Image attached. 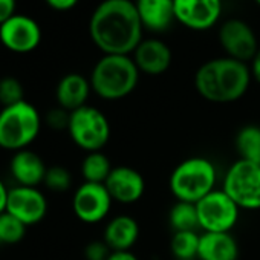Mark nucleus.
<instances>
[{
	"instance_id": "nucleus-22",
	"label": "nucleus",
	"mask_w": 260,
	"mask_h": 260,
	"mask_svg": "<svg viewBox=\"0 0 260 260\" xmlns=\"http://www.w3.org/2000/svg\"><path fill=\"white\" fill-rule=\"evenodd\" d=\"M110 159L100 150V152H89L83 162H81V175L84 182L92 184H104L112 172Z\"/></svg>"
},
{
	"instance_id": "nucleus-31",
	"label": "nucleus",
	"mask_w": 260,
	"mask_h": 260,
	"mask_svg": "<svg viewBox=\"0 0 260 260\" xmlns=\"http://www.w3.org/2000/svg\"><path fill=\"white\" fill-rule=\"evenodd\" d=\"M80 0H46V4L55 11H69L72 10Z\"/></svg>"
},
{
	"instance_id": "nucleus-29",
	"label": "nucleus",
	"mask_w": 260,
	"mask_h": 260,
	"mask_svg": "<svg viewBox=\"0 0 260 260\" xmlns=\"http://www.w3.org/2000/svg\"><path fill=\"white\" fill-rule=\"evenodd\" d=\"M69 116H71V112L61 109V107H57V109H52V110L48 113L46 121H48V124H49L52 128H57V130L66 128V130H68Z\"/></svg>"
},
{
	"instance_id": "nucleus-10",
	"label": "nucleus",
	"mask_w": 260,
	"mask_h": 260,
	"mask_svg": "<svg viewBox=\"0 0 260 260\" xmlns=\"http://www.w3.org/2000/svg\"><path fill=\"white\" fill-rule=\"evenodd\" d=\"M113 199L104 184L83 182L72 199L75 216L84 223L101 222L110 211Z\"/></svg>"
},
{
	"instance_id": "nucleus-19",
	"label": "nucleus",
	"mask_w": 260,
	"mask_h": 260,
	"mask_svg": "<svg viewBox=\"0 0 260 260\" xmlns=\"http://www.w3.org/2000/svg\"><path fill=\"white\" fill-rule=\"evenodd\" d=\"M90 90H92V86L86 77H83L80 74L64 75L58 81L57 90H55L58 107H61L68 112H74V110L86 106Z\"/></svg>"
},
{
	"instance_id": "nucleus-28",
	"label": "nucleus",
	"mask_w": 260,
	"mask_h": 260,
	"mask_svg": "<svg viewBox=\"0 0 260 260\" xmlns=\"http://www.w3.org/2000/svg\"><path fill=\"white\" fill-rule=\"evenodd\" d=\"M113 251L107 246L104 240H93L89 242L84 248L86 260H107Z\"/></svg>"
},
{
	"instance_id": "nucleus-35",
	"label": "nucleus",
	"mask_w": 260,
	"mask_h": 260,
	"mask_svg": "<svg viewBox=\"0 0 260 260\" xmlns=\"http://www.w3.org/2000/svg\"><path fill=\"white\" fill-rule=\"evenodd\" d=\"M254 2H255L257 5H260V0H254Z\"/></svg>"
},
{
	"instance_id": "nucleus-1",
	"label": "nucleus",
	"mask_w": 260,
	"mask_h": 260,
	"mask_svg": "<svg viewBox=\"0 0 260 260\" xmlns=\"http://www.w3.org/2000/svg\"><path fill=\"white\" fill-rule=\"evenodd\" d=\"M143 23L134 0H103L89 22V34L104 55H130L143 42Z\"/></svg>"
},
{
	"instance_id": "nucleus-8",
	"label": "nucleus",
	"mask_w": 260,
	"mask_h": 260,
	"mask_svg": "<svg viewBox=\"0 0 260 260\" xmlns=\"http://www.w3.org/2000/svg\"><path fill=\"white\" fill-rule=\"evenodd\" d=\"M199 228L204 233H230L237 220L240 208L223 191L214 190L196 204Z\"/></svg>"
},
{
	"instance_id": "nucleus-5",
	"label": "nucleus",
	"mask_w": 260,
	"mask_h": 260,
	"mask_svg": "<svg viewBox=\"0 0 260 260\" xmlns=\"http://www.w3.org/2000/svg\"><path fill=\"white\" fill-rule=\"evenodd\" d=\"M42 118L39 110L28 101H20L0 110V147L5 150H25L36 141Z\"/></svg>"
},
{
	"instance_id": "nucleus-17",
	"label": "nucleus",
	"mask_w": 260,
	"mask_h": 260,
	"mask_svg": "<svg viewBox=\"0 0 260 260\" xmlns=\"http://www.w3.org/2000/svg\"><path fill=\"white\" fill-rule=\"evenodd\" d=\"M140 239V225L135 217L121 214L107 222L103 240L112 251H130Z\"/></svg>"
},
{
	"instance_id": "nucleus-7",
	"label": "nucleus",
	"mask_w": 260,
	"mask_h": 260,
	"mask_svg": "<svg viewBox=\"0 0 260 260\" xmlns=\"http://www.w3.org/2000/svg\"><path fill=\"white\" fill-rule=\"evenodd\" d=\"M222 190L239 208L260 210V166L236 161L225 173Z\"/></svg>"
},
{
	"instance_id": "nucleus-14",
	"label": "nucleus",
	"mask_w": 260,
	"mask_h": 260,
	"mask_svg": "<svg viewBox=\"0 0 260 260\" xmlns=\"http://www.w3.org/2000/svg\"><path fill=\"white\" fill-rule=\"evenodd\" d=\"M110 198L119 204H135L146 191V181L143 175L132 167H113L104 182Z\"/></svg>"
},
{
	"instance_id": "nucleus-27",
	"label": "nucleus",
	"mask_w": 260,
	"mask_h": 260,
	"mask_svg": "<svg viewBox=\"0 0 260 260\" xmlns=\"http://www.w3.org/2000/svg\"><path fill=\"white\" fill-rule=\"evenodd\" d=\"M43 182L49 190L60 193V191L69 190V187L72 184V176L68 169L61 167V166H54V167L48 169Z\"/></svg>"
},
{
	"instance_id": "nucleus-37",
	"label": "nucleus",
	"mask_w": 260,
	"mask_h": 260,
	"mask_svg": "<svg viewBox=\"0 0 260 260\" xmlns=\"http://www.w3.org/2000/svg\"><path fill=\"white\" fill-rule=\"evenodd\" d=\"M0 245H2V243H0Z\"/></svg>"
},
{
	"instance_id": "nucleus-21",
	"label": "nucleus",
	"mask_w": 260,
	"mask_h": 260,
	"mask_svg": "<svg viewBox=\"0 0 260 260\" xmlns=\"http://www.w3.org/2000/svg\"><path fill=\"white\" fill-rule=\"evenodd\" d=\"M234 144L240 156L239 159L260 166V125H243L236 135Z\"/></svg>"
},
{
	"instance_id": "nucleus-9",
	"label": "nucleus",
	"mask_w": 260,
	"mask_h": 260,
	"mask_svg": "<svg viewBox=\"0 0 260 260\" xmlns=\"http://www.w3.org/2000/svg\"><path fill=\"white\" fill-rule=\"evenodd\" d=\"M219 43L226 57L239 61H251L258 51L252 28L240 19H228L219 29Z\"/></svg>"
},
{
	"instance_id": "nucleus-12",
	"label": "nucleus",
	"mask_w": 260,
	"mask_h": 260,
	"mask_svg": "<svg viewBox=\"0 0 260 260\" xmlns=\"http://www.w3.org/2000/svg\"><path fill=\"white\" fill-rule=\"evenodd\" d=\"M7 213L17 217L26 226H31L43 220L48 213V202L43 193L36 187L19 185L10 188Z\"/></svg>"
},
{
	"instance_id": "nucleus-3",
	"label": "nucleus",
	"mask_w": 260,
	"mask_h": 260,
	"mask_svg": "<svg viewBox=\"0 0 260 260\" xmlns=\"http://www.w3.org/2000/svg\"><path fill=\"white\" fill-rule=\"evenodd\" d=\"M140 69L130 55H103L92 69V90L103 100L115 101L132 93L140 81Z\"/></svg>"
},
{
	"instance_id": "nucleus-15",
	"label": "nucleus",
	"mask_w": 260,
	"mask_h": 260,
	"mask_svg": "<svg viewBox=\"0 0 260 260\" xmlns=\"http://www.w3.org/2000/svg\"><path fill=\"white\" fill-rule=\"evenodd\" d=\"M134 61L140 72L147 75L164 74L173 60L172 49L159 39H143L138 48L134 51Z\"/></svg>"
},
{
	"instance_id": "nucleus-25",
	"label": "nucleus",
	"mask_w": 260,
	"mask_h": 260,
	"mask_svg": "<svg viewBox=\"0 0 260 260\" xmlns=\"http://www.w3.org/2000/svg\"><path fill=\"white\" fill-rule=\"evenodd\" d=\"M26 225L10 213L0 214V243H17L25 237Z\"/></svg>"
},
{
	"instance_id": "nucleus-11",
	"label": "nucleus",
	"mask_w": 260,
	"mask_h": 260,
	"mask_svg": "<svg viewBox=\"0 0 260 260\" xmlns=\"http://www.w3.org/2000/svg\"><path fill=\"white\" fill-rule=\"evenodd\" d=\"M176 22L193 31L213 28L222 16V0H173Z\"/></svg>"
},
{
	"instance_id": "nucleus-6",
	"label": "nucleus",
	"mask_w": 260,
	"mask_h": 260,
	"mask_svg": "<svg viewBox=\"0 0 260 260\" xmlns=\"http://www.w3.org/2000/svg\"><path fill=\"white\" fill-rule=\"evenodd\" d=\"M68 132L84 152H100L110 140V122L100 109L86 104L71 112Z\"/></svg>"
},
{
	"instance_id": "nucleus-32",
	"label": "nucleus",
	"mask_w": 260,
	"mask_h": 260,
	"mask_svg": "<svg viewBox=\"0 0 260 260\" xmlns=\"http://www.w3.org/2000/svg\"><path fill=\"white\" fill-rule=\"evenodd\" d=\"M249 71H251V77L260 84V48H258V51L255 52L254 58L251 60Z\"/></svg>"
},
{
	"instance_id": "nucleus-33",
	"label": "nucleus",
	"mask_w": 260,
	"mask_h": 260,
	"mask_svg": "<svg viewBox=\"0 0 260 260\" xmlns=\"http://www.w3.org/2000/svg\"><path fill=\"white\" fill-rule=\"evenodd\" d=\"M107 260H140L132 251H113Z\"/></svg>"
},
{
	"instance_id": "nucleus-26",
	"label": "nucleus",
	"mask_w": 260,
	"mask_h": 260,
	"mask_svg": "<svg viewBox=\"0 0 260 260\" xmlns=\"http://www.w3.org/2000/svg\"><path fill=\"white\" fill-rule=\"evenodd\" d=\"M23 101V86L17 78L5 77L0 80V103L7 106H13Z\"/></svg>"
},
{
	"instance_id": "nucleus-20",
	"label": "nucleus",
	"mask_w": 260,
	"mask_h": 260,
	"mask_svg": "<svg viewBox=\"0 0 260 260\" xmlns=\"http://www.w3.org/2000/svg\"><path fill=\"white\" fill-rule=\"evenodd\" d=\"M239 243L231 233H202L198 260H237Z\"/></svg>"
},
{
	"instance_id": "nucleus-36",
	"label": "nucleus",
	"mask_w": 260,
	"mask_h": 260,
	"mask_svg": "<svg viewBox=\"0 0 260 260\" xmlns=\"http://www.w3.org/2000/svg\"><path fill=\"white\" fill-rule=\"evenodd\" d=\"M134 2H137V0H134Z\"/></svg>"
},
{
	"instance_id": "nucleus-24",
	"label": "nucleus",
	"mask_w": 260,
	"mask_h": 260,
	"mask_svg": "<svg viewBox=\"0 0 260 260\" xmlns=\"http://www.w3.org/2000/svg\"><path fill=\"white\" fill-rule=\"evenodd\" d=\"M201 234L196 231H181L173 233L170 249L178 260H194L198 258Z\"/></svg>"
},
{
	"instance_id": "nucleus-2",
	"label": "nucleus",
	"mask_w": 260,
	"mask_h": 260,
	"mask_svg": "<svg viewBox=\"0 0 260 260\" xmlns=\"http://www.w3.org/2000/svg\"><path fill=\"white\" fill-rule=\"evenodd\" d=\"M249 66L243 61L220 57L204 63L194 74L198 93L210 103H234L240 100L251 83Z\"/></svg>"
},
{
	"instance_id": "nucleus-16",
	"label": "nucleus",
	"mask_w": 260,
	"mask_h": 260,
	"mask_svg": "<svg viewBox=\"0 0 260 260\" xmlns=\"http://www.w3.org/2000/svg\"><path fill=\"white\" fill-rule=\"evenodd\" d=\"M135 5L144 29L164 32L176 22L173 0H137Z\"/></svg>"
},
{
	"instance_id": "nucleus-13",
	"label": "nucleus",
	"mask_w": 260,
	"mask_h": 260,
	"mask_svg": "<svg viewBox=\"0 0 260 260\" xmlns=\"http://www.w3.org/2000/svg\"><path fill=\"white\" fill-rule=\"evenodd\" d=\"M42 40L39 23L28 16L14 14L4 25H0V42L13 52L25 54L34 51Z\"/></svg>"
},
{
	"instance_id": "nucleus-34",
	"label": "nucleus",
	"mask_w": 260,
	"mask_h": 260,
	"mask_svg": "<svg viewBox=\"0 0 260 260\" xmlns=\"http://www.w3.org/2000/svg\"><path fill=\"white\" fill-rule=\"evenodd\" d=\"M8 193L10 190L7 188V185L0 181V214L7 211V202H8Z\"/></svg>"
},
{
	"instance_id": "nucleus-30",
	"label": "nucleus",
	"mask_w": 260,
	"mask_h": 260,
	"mask_svg": "<svg viewBox=\"0 0 260 260\" xmlns=\"http://www.w3.org/2000/svg\"><path fill=\"white\" fill-rule=\"evenodd\" d=\"M16 0H0V25H4L8 19L14 16Z\"/></svg>"
},
{
	"instance_id": "nucleus-18",
	"label": "nucleus",
	"mask_w": 260,
	"mask_h": 260,
	"mask_svg": "<svg viewBox=\"0 0 260 260\" xmlns=\"http://www.w3.org/2000/svg\"><path fill=\"white\" fill-rule=\"evenodd\" d=\"M10 170L19 185L37 187L45 181L48 167L36 152L25 149L14 153L10 164Z\"/></svg>"
},
{
	"instance_id": "nucleus-4",
	"label": "nucleus",
	"mask_w": 260,
	"mask_h": 260,
	"mask_svg": "<svg viewBox=\"0 0 260 260\" xmlns=\"http://www.w3.org/2000/svg\"><path fill=\"white\" fill-rule=\"evenodd\" d=\"M216 181L217 173L213 162L202 156H193L175 167L169 185L176 201L198 204L216 190Z\"/></svg>"
},
{
	"instance_id": "nucleus-23",
	"label": "nucleus",
	"mask_w": 260,
	"mask_h": 260,
	"mask_svg": "<svg viewBox=\"0 0 260 260\" xmlns=\"http://www.w3.org/2000/svg\"><path fill=\"white\" fill-rule=\"evenodd\" d=\"M169 223L175 233L181 231H196L199 228L198 208L196 204L176 201V204L170 208Z\"/></svg>"
}]
</instances>
